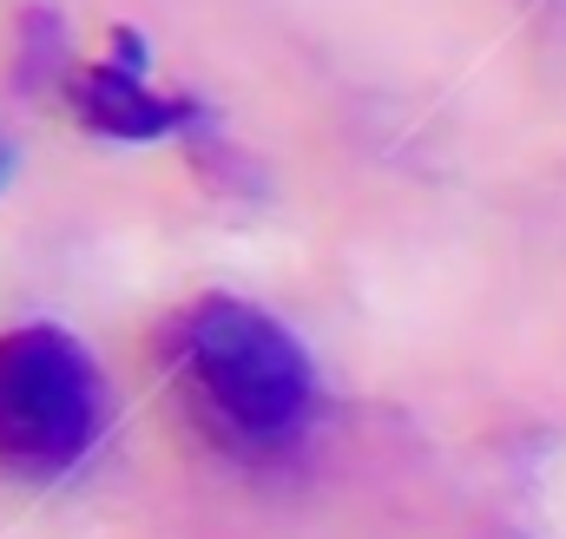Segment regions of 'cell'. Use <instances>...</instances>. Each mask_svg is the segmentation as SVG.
Instances as JSON below:
<instances>
[{
	"mask_svg": "<svg viewBox=\"0 0 566 539\" xmlns=\"http://www.w3.org/2000/svg\"><path fill=\"white\" fill-rule=\"evenodd\" d=\"M165 356H171L191 408L224 441L277 447L316 408L310 349L271 309H258L231 289H211V296L185 303L165 329Z\"/></svg>",
	"mask_w": 566,
	"mask_h": 539,
	"instance_id": "1",
	"label": "cell"
},
{
	"mask_svg": "<svg viewBox=\"0 0 566 539\" xmlns=\"http://www.w3.org/2000/svg\"><path fill=\"white\" fill-rule=\"evenodd\" d=\"M7 178H13V138L0 133V191H7Z\"/></svg>",
	"mask_w": 566,
	"mask_h": 539,
	"instance_id": "4",
	"label": "cell"
},
{
	"mask_svg": "<svg viewBox=\"0 0 566 539\" xmlns=\"http://www.w3.org/2000/svg\"><path fill=\"white\" fill-rule=\"evenodd\" d=\"M66 106H73V119L86 133L113 138V145H151V138H171V133H185V126L205 119L185 93H158L145 80V40L133 27L113 33V53L106 60L66 66Z\"/></svg>",
	"mask_w": 566,
	"mask_h": 539,
	"instance_id": "3",
	"label": "cell"
},
{
	"mask_svg": "<svg viewBox=\"0 0 566 539\" xmlns=\"http://www.w3.org/2000/svg\"><path fill=\"white\" fill-rule=\"evenodd\" d=\"M106 427V376L93 349L60 323H20L0 336V467L46 480L66 474Z\"/></svg>",
	"mask_w": 566,
	"mask_h": 539,
	"instance_id": "2",
	"label": "cell"
}]
</instances>
